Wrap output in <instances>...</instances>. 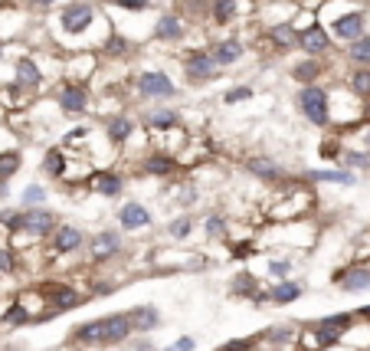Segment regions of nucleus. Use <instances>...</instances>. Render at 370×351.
Returning <instances> with one entry per match:
<instances>
[{
  "label": "nucleus",
  "instance_id": "nucleus-1",
  "mask_svg": "<svg viewBox=\"0 0 370 351\" xmlns=\"http://www.w3.org/2000/svg\"><path fill=\"white\" fill-rule=\"evenodd\" d=\"M128 335H131V322H128V315H109V318H95V322H86V325H79L73 332L75 341H82V345H99V348L122 345Z\"/></svg>",
  "mask_w": 370,
  "mask_h": 351
},
{
  "label": "nucleus",
  "instance_id": "nucleus-2",
  "mask_svg": "<svg viewBox=\"0 0 370 351\" xmlns=\"http://www.w3.org/2000/svg\"><path fill=\"white\" fill-rule=\"evenodd\" d=\"M95 20H99V7L92 0H69L56 13V26H59V33L69 43H79L95 26Z\"/></svg>",
  "mask_w": 370,
  "mask_h": 351
},
{
  "label": "nucleus",
  "instance_id": "nucleus-3",
  "mask_svg": "<svg viewBox=\"0 0 370 351\" xmlns=\"http://www.w3.org/2000/svg\"><path fill=\"white\" fill-rule=\"evenodd\" d=\"M295 105L298 112L305 115V122L315 128H328L331 125V92L318 82H308V86H298L295 92Z\"/></svg>",
  "mask_w": 370,
  "mask_h": 351
},
{
  "label": "nucleus",
  "instance_id": "nucleus-4",
  "mask_svg": "<svg viewBox=\"0 0 370 351\" xmlns=\"http://www.w3.org/2000/svg\"><path fill=\"white\" fill-rule=\"evenodd\" d=\"M131 86H135L138 99H148V102H171V99H177V92H181L164 69H141V73L131 79Z\"/></svg>",
  "mask_w": 370,
  "mask_h": 351
},
{
  "label": "nucleus",
  "instance_id": "nucleus-5",
  "mask_svg": "<svg viewBox=\"0 0 370 351\" xmlns=\"http://www.w3.org/2000/svg\"><path fill=\"white\" fill-rule=\"evenodd\" d=\"M56 105H59V112L66 118H82L92 109V89H89V82L62 79L59 89H56Z\"/></svg>",
  "mask_w": 370,
  "mask_h": 351
},
{
  "label": "nucleus",
  "instance_id": "nucleus-6",
  "mask_svg": "<svg viewBox=\"0 0 370 351\" xmlns=\"http://www.w3.org/2000/svg\"><path fill=\"white\" fill-rule=\"evenodd\" d=\"M181 69H184L187 82H194V86H203V82L220 75V66L210 56V50H187L181 56Z\"/></svg>",
  "mask_w": 370,
  "mask_h": 351
},
{
  "label": "nucleus",
  "instance_id": "nucleus-7",
  "mask_svg": "<svg viewBox=\"0 0 370 351\" xmlns=\"http://www.w3.org/2000/svg\"><path fill=\"white\" fill-rule=\"evenodd\" d=\"M13 89L24 92V96H37L43 89V69H39V63L33 56H20L13 63Z\"/></svg>",
  "mask_w": 370,
  "mask_h": 351
},
{
  "label": "nucleus",
  "instance_id": "nucleus-8",
  "mask_svg": "<svg viewBox=\"0 0 370 351\" xmlns=\"http://www.w3.org/2000/svg\"><path fill=\"white\" fill-rule=\"evenodd\" d=\"M351 322H354V315L344 312V315H328V318H321L318 328H315V348L324 351V348H334L337 341H341V335H344L347 328H351Z\"/></svg>",
  "mask_w": 370,
  "mask_h": 351
},
{
  "label": "nucleus",
  "instance_id": "nucleus-9",
  "mask_svg": "<svg viewBox=\"0 0 370 351\" xmlns=\"http://www.w3.org/2000/svg\"><path fill=\"white\" fill-rule=\"evenodd\" d=\"M56 226V213L46 207H26V213H17V230H24L30 237H50Z\"/></svg>",
  "mask_w": 370,
  "mask_h": 351
},
{
  "label": "nucleus",
  "instance_id": "nucleus-10",
  "mask_svg": "<svg viewBox=\"0 0 370 351\" xmlns=\"http://www.w3.org/2000/svg\"><path fill=\"white\" fill-rule=\"evenodd\" d=\"M298 50L305 53V56H324V53H331V33H328V26H321L318 20L302 26V30H298Z\"/></svg>",
  "mask_w": 370,
  "mask_h": 351
},
{
  "label": "nucleus",
  "instance_id": "nucleus-11",
  "mask_svg": "<svg viewBox=\"0 0 370 351\" xmlns=\"http://www.w3.org/2000/svg\"><path fill=\"white\" fill-rule=\"evenodd\" d=\"M99 50H102V56H105L109 63H124V60H131V56L138 53V43L131 37L118 33V30H105Z\"/></svg>",
  "mask_w": 370,
  "mask_h": 351
},
{
  "label": "nucleus",
  "instance_id": "nucleus-12",
  "mask_svg": "<svg viewBox=\"0 0 370 351\" xmlns=\"http://www.w3.org/2000/svg\"><path fill=\"white\" fill-rule=\"evenodd\" d=\"M328 33H331L334 39H341V43H351V39H358L367 33V17H364V10H347L334 20Z\"/></svg>",
  "mask_w": 370,
  "mask_h": 351
},
{
  "label": "nucleus",
  "instance_id": "nucleus-13",
  "mask_svg": "<svg viewBox=\"0 0 370 351\" xmlns=\"http://www.w3.org/2000/svg\"><path fill=\"white\" fill-rule=\"evenodd\" d=\"M262 37L275 53H292L298 46V30L292 26V20H279V24H269L262 30Z\"/></svg>",
  "mask_w": 370,
  "mask_h": 351
},
{
  "label": "nucleus",
  "instance_id": "nucleus-14",
  "mask_svg": "<svg viewBox=\"0 0 370 351\" xmlns=\"http://www.w3.org/2000/svg\"><path fill=\"white\" fill-rule=\"evenodd\" d=\"M246 7H249V0H210L207 20H210L213 26H230L246 13Z\"/></svg>",
  "mask_w": 370,
  "mask_h": 351
},
{
  "label": "nucleus",
  "instance_id": "nucleus-15",
  "mask_svg": "<svg viewBox=\"0 0 370 351\" xmlns=\"http://www.w3.org/2000/svg\"><path fill=\"white\" fill-rule=\"evenodd\" d=\"M102 132H105V138H109L111 145H124V141L135 138V118L128 112H111V115H105Z\"/></svg>",
  "mask_w": 370,
  "mask_h": 351
},
{
  "label": "nucleus",
  "instance_id": "nucleus-16",
  "mask_svg": "<svg viewBox=\"0 0 370 351\" xmlns=\"http://www.w3.org/2000/svg\"><path fill=\"white\" fill-rule=\"evenodd\" d=\"M184 37H187V24L177 10L160 13L158 20H154V39H160V43H181Z\"/></svg>",
  "mask_w": 370,
  "mask_h": 351
},
{
  "label": "nucleus",
  "instance_id": "nucleus-17",
  "mask_svg": "<svg viewBox=\"0 0 370 351\" xmlns=\"http://www.w3.org/2000/svg\"><path fill=\"white\" fill-rule=\"evenodd\" d=\"M86 243V237H82V230L73 224H59V226H53V233H50V246L56 256H66V253H75L79 246Z\"/></svg>",
  "mask_w": 370,
  "mask_h": 351
},
{
  "label": "nucleus",
  "instance_id": "nucleus-18",
  "mask_svg": "<svg viewBox=\"0 0 370 351\" xmlns=\"http://www.w3.org/2000/svg\"><path fill=\"white\" fill-rule=\"evenodd\" d=\"M210 56L216 60V66L220 69H226V66H236L243 56H246V43L239 37H220L216 43H213V50Z\"/></svg>",
  "mask_w": 370,
  "mask_h": 351
},
{
  "label": "nucleus",
  "instance_id": "nucleus-19",
  "mask_svg": "<svg viewBox=\"0 0 370 351\" xmlns=\"http://www.w3.org/2000/svg\"><path fill=\"white\" fill-rule=\"evenodd\" d=\"M246 171L252 177H259V181H266V184H285L288 181V171L279 161H272V158H249Z\"/></svg>",
  "mask_w": 370,
  "mask_h": 351
},
{
  "label": "nucleus",
  "instance_id": "nucleus-20",
  "mask_svg": "<svg viewBox=\"0 0 370 351\" xmlns=\"http://www.w3.org/2000/svg\"><path fill=\"white\" fill-rule=\"evenodd\" d=\"M145 128L151 135H167L174 128H181V112L177 109H151V112H145Z\"/></svg>",
  "mask_w": 370,
  "mask_h": 351
},
{
  "label": "nucleus",
  "instance_id": "nucleus-21",
  "mask_svg": "<svg viewBox=\"0 0 370 351\" xmlns=\"http://www.w3.org/2000/svg\"><path fill=\"white\" fill-rule=\"evenodd\" d=\"M122 250V233L118 230H102L99 237L92 240V246H89V256H92V263H105L109 256Z\"/></svg>",
  "mask_w": 370,
  "mask_h": 351
},
{
  "label": "nucleus",
  "instance_id": "nucleus-22",
  "mask_svg": "<svg viewBox=\"0 0 370 351\" xmlns=\"http://www.w3.org/2000/svg\"><path fill=\"white\" fill-rule=\"evenodd\" d=\"M118 224H122V230H145V226H151V210L145 204L128 201L118 210Z\"/></svg>",
  "mask_w": 370,
  "mask_h": 351
},
{
  "label": "nucleus",
  "instance_id": "nucleus-23",
  "mask_svg": "<svg viewBox=\"0 0 370 351\" xmlns=\"http://www.w3.org/2000/svg\"><path fill=\"white\" fill-rule=\"evenodd\" d=\"M141 171L151 177H171L177 171V158L167 154V151H151L148 158L141 161Z\"/></svg>",
  "mask_w": 370,
  "mask_h": 351
},
{
  "label": "nucleus",
  "instance_id": "nucleus-24",
  "mask_svg": "<svg viewBox=\"0 0 370 351\" xmlns=\"http://www.w3.org/2000/svg\"><path fill=\"white\" fill-rule=\"evenodd\" d=\"M43 299L50 302V309H56V312H66V309H75V305L86 299V296H79V292H75V289H69V286H50Z\"/></svg>",
  "mask_w": 370,
  "mask_h": 351
},
{
  "label": "nucleus",
  "instance_id": "nucleus-25",
  "mask_svg": "<svg viewBox=\"0 0 370 351\" xmlns=\"http://www.w3.org/2000/svg\"><path fill=\"white\" fill-rule=\"evenodd\" d=\"M92 190L99 197H118L124 190V177L118 171H99V174L92 177Z\"/></svg>",
  "mask_w": 370,
  "mask_h": 351
},
{
  "label": "nucleus",
  "instance_id": "nucleus-26",
  "mask_svg": "<svg viewBox=\"0 0 370 351\" xmlns=\"http://www.w3.org/2000/svg\"><path fill=\"white\" fill-rule=\"evenodd\" d=\"M128 322H131L135 332H154V328L160 325V315L154 305H135V309L128 312Z\"/></svg>",
  "mask_w": 370,
  "mask_h": 351
},
{
  "label": "nucleus",
  "instance_id": "nucleus-27",
  "mask_svg": "<svg viewBox=\"0 0 370 351\" xmlns=\"http://www.w3.org/2000/svg\"><path fill=\"white\" fill-rule=\"evenodd\" d=\"M321 73H324V66H321L318 56H308V60H298L292 66V79H295L298 86H308V82H318Z\"/></svg>",
  "mask_w": 370,
  "mask_h": 351
},
{
  "label": "nucleus",
  "instance_id": "nucleus-28",
  "mask_svg": "<svg viewBox=\"0 0 370 351\" xmlns=\"http://www.w3.org/2000/svg\"><path fill=\"white\" fill-rule=\"evenodd\" d=\"M337 282L347 289V292H360V289H370V269L358 266V269H344V273H337Z\"/></svg>",
  "mask_w": 370,
  "mask_h": 351
},
{
  "label": "nucleus",
  "instance_id": "nucleus-29",
  "mask_svg": "<svg viewBox=\"0 0 370 351\" xmlns=\"http://www.w3.org/2000/svg\"><path fill=\"white\" fill-rule=\"evenodd\" d=\"M43 171L50 177H66V171H69V161H66V151L62 148H50L46 154H43Z\"/></svg>",
  "mask_w": 370,
  "mask_h": 351
},
{
  "label": "nucleus",
  "instance_id": "nucleus-30",
  "mask_svg": "<svg viewBox=\"0 0 370 351\" xmlns=\"http://www.w3.org/2000/svg\"><path fill=\"white\" fill-rule=\"evenodd\" d=\"M347 60L354 66H370V33L347 43Z\"/></svg>",
  "mask_w": 370,
  "mask_h": 351
},
{
  "label": "nucleus",
  "instance_id": "nucleus-31",
  "mask_svg": "<svg viewBox=\"0 0 370 351\" xmlns=\"http://www.w3.org/2000/svg\"><path fill=\"white\" fill-rule=\"evenodd\" d=\"M20 164H24V154L17 148L0 151V181H10V177L20 171Z\"/></svg>",
  "mask_w": 370,
  "mask_h": 351
},
{
  "label": "nucleus",
  "instance_id": "nucleus-32",
  "mask_svg": "<svg viewBox=\"0 0 370 351\" xmlns=\"http://www.w3.org/2000/svg\"><path fill=\"white\" fill-rule=\"evenodd\" d=\"M347 86H351L354 96L370 99V66H358V69L351 73V79H347Z\"/></svg>",
  "mask_w": 370,
  "mask_h": 351
},
{
  "label": "nucleus",
  "instance_id": "nucleus-33",
  "mask_svg": "<svg viewBox=\"0 0 370 351\" xmlns=\"http://www.w3.org/2000/svg\"><path fill=\"white\" fill-rule=\"evenodd\" d=\"M311 181H321V184H344V188H351V184H354V181H358V177L351 174V171H311Z\"/></svg>",
  "mask_w": 370,
  "mask_h": 351
},
{
  "label": "nucleus",
  "instance_id": "nucleus-34",
  "mask_svg": "<svg viewBox=\"0 0 370 351\" xmlns=\"http://www.w3.org/2000/svg\"><path fill=\"white\" fill-rule=\"evenodd\" d=\"M105 7H118L124 13H148L154 10V0H105Z\"/></svg>",
  "mask_w": 370,
  "mask_h": 351
},
{
  "label": "nucleus",
  "instance_id": "nucleus-35",
  "mask_svg": "<svg viewBox=\"0 0 370 351\" xmlns=\"http://www.w3.org/2000/svg\"><path fill=\"white\" fill-rule=\"evenodd\" d=\"M302 296V286L298 282H282V286L272 289V302H279V305H288V302H295Z\"/></svg>",
  "mask_w": 370,
  "mask_h": 351
},
{
  "label": "nucleus",
  "instance_id": "nucleus-36",
  "mask_svg": "<svg viewBox=\"0 0 370 351\" xmlns=\"http://www.w3.org/2000/svg\"><path fill=\"white\" fill-rule=\"evenodd\" d=\"M337 161L344 164V168H370V154H367V151H347V148H341Z\"/></svg>",
  "mask_w": 370,
  "mask_h": 351
},
{
  "label": "nucleus",
  "instance_id": "nucleus-37",
  "mask_svg": "<svg viewBox=\"0 0 370 351\" xmlns=\"http://www.w3.org/2000/svg\"><path fill=\"white\" fill-rule=\"evenodd\" d=\"M3 322H7V325H26V322H30V309L17 302V305H10V309L3 312Z\"/></svg>",
  "mask_w": 370,
  "mask_h": 351
},
{
  "label": "nucleus",
  "instance_id": "nucleus-38",
  "mask_svg": "<svg viewBox=\"0 0 370 351\" xmlns=\"http://www.w3.org/2000/svg\"><path fill=\"white\" fill-rule=\"evenodd\" d=\"M190 230H194V220H190V217H177V220H171V226H167V233H171L174 240H187Z\"/></svg>",
  "mask_w": 370,
  "mask_h": 351
},
{
  "label": "nucleus",
  "instance_id": "nucleus-39",
  "mask_svg": "<svg viewBox=\"0 0 370 351\" xmlns=\"http://www.w3.org/2000/svg\"><path fill=\"white\" fill-rule=\"evenodd\" d=\"M24 204L26 207H43V204H46V190L39 188V184H26L24 188Z\"/></svg>",
  "mask_w": 370,
  "mask_h": 351
},
{
  "label": "nucleus",
  "instance_id": "nucleus-40",
  "mask_svg": "<svg viewBox=\"0 0 370 351\" xmlns=\"http://www.w3.org/2000/svg\"><path fill=\"white\" fill-rule=\"evenodd\" d=\"M246 99H252V86H233L223 92V102H226V105H236V102H246Z\"/></svg>",
  "mask_w": 370,
  "mask_h": 351
},
{
  "label": "nucleus",
  "instance_id": "nucleus-41",
  "mask_svg": "<svg viewBox=\"0 0 370 351\" xmlns=\"http://www.w3.org/2000/svg\"><path fill=\"white\" fill-rule=\"evenodd\" d=\"M233 292H239V296H259V292H256V279L249 276V273H239V276L233 279Z\"/></svg>",
  "mask_w": 370,
  "mask_h": 351
},
{
  "label": "nucleus",
  "instance_id": "nucleus-42",
  "mask_svg": "<svg viewBox=\"0 0 370 351\" xmlns=\"http://www.w3.org/2000/svg\"><path fill=\"white\" fill-rule=\"evenodd\" d=\"M203 226H207V233H210V237H216V240L226 237V220H223V217H216V213H210Z\"/></svg>",
  "mask_w": 370,
  "mask_h": 351
},
{
  "label": "nucleus",
  "instance_id": "nucleus-43",
  "mask_svg": "<svg viewBox=\"0 0 370 351\" xmlns=\"http://www.w3.org/2000/svg\"><path fill=\"white\" fill-rule=\"evenodd\" d=\"M318 154L324 158V161H337V154H341V141H337V138H328L318 148Z\"/></svg>",
  "mask_w": 370,
  "mask_h": 351
},
{
  "label": "nucleus",
  "instance_id": "nucleus-44",
  "mask_svg": "<svg viewBox=\"0 0 370 351\" xmlns=\"http://www.w3.org/2000/svg\"><path fill=\"white\" fill-rule=\"evenodd\" d=\"M0 273H17V253L0 250Z\"/></svg>",
  "mask_w": 370,
  "mask_h": 351
},
{
  "label": "nucleus",
  "instance_id": "nucleus-45",
  "mask_svg": "<svg viewBox=\"0 0 370 351\" xmlns=\"http://www.w3.org/2000/svg\"><path fill=\"white\" fill-rule=\"evenodd\" d=\"M269 273H272V276H279V279H285L288 273H292V263H288V260H272Z\"/></svg>",
  "mask_w": 370,
  "mask_h": 351
},
{
  "label": "nucleus",
  "instance_id": "nucleus-46",
  "mask_svg": "<svg viewBox=\"0 0 370 351\" xmlns=\"http://www.w3.org/2000/svg\"><path fill=\"white\" fill-rule=\"evenodd\" d=\"M266 339L279 341V345H282V341H295V328H275V332H269Z\"/></svg>",
  "mask_w": 370,
  "mask_h": 351
},
{
  "label": "nucleus",
  "instance_id": "nucleus-47",
  "mask_svg": "<svg viewBox=\"0 0 370 351\" xmlns=\"http://www.w3.org/2000/svg\"><path fill=\"white\" fill-rule=\"evenodd\" d=\"M86 138H89V128L82 125V128H73L69 135H66V145H86Z\"/></svg>",
  "mask_w": 370,
  "mask_h": 351
},
{
  "label": "nucleus",
  "instance_id": "nucleus-48",
  "mask_svg": "<svg viewBox=\"0 0 370 351\" xmlns=\"http://www.w3.org/2000/svg\"><path fill=\"white\" fill-rule=\"evenodd\" d=\"M30 10H50V7H56V0H24Z\"/></svg>",
  "mask_w": 370,
  "mask_h": 351
},
{
  "label": "nucleus",
  "instance_id": "nucleus-49",
  "mask_svg": "<svg viewBox=\"0 0 370 351\" xmlns=\"http://www.w3.org/2000/svg\"><path fill=\"white\" fill-rule=\"evenodd\" d=\"M164 351H194V339H177L171 348H164Z\"/></svg>",
  "mask_w": 370,
  "mask_h": 351
},
{
  "label": "nucleus",
  "instance_id": "nucleus-50",
  "mask_svg": "<svg viewBox=\"0 0 370 351\" xmlns=\"http://www.w3.org/2000/svg\"><path fill=\"white\" fill-rule=\"evenodd\" d=\"M252 348V341L243 339V341H230V345H223V351H249Z\"/></svg>",
  "mask_w": 370,
  "mask_h": 351
},
{
  "label": "nucleus",
  "instance_id": "nucleus-51",
  "mask_svg": "<svg viewBox=\"0 0 370 351\" xmlns=\"http://www.w3.org/2000/svg\"><path fill=\"white\" fill-rule=\"evenodd\" d=\"M233 253H236V256H249V253H252V246H233Z\"/></svg>",
  "mask_w": 370,
  "mask_h": 351
},
{
  "label": "nucleus",
  "instance_id": "nucleus-52",
  "mask_svg": "<svg viewBox=\"0 0 370 351\" xmlns=\"http://www.w3.org/2000/svg\"><path fill=\"white\" fill-rule=\"evenodd\" d=\"M364 151L370 154V132H364Z\"/></svg>",
  "mask_w": 370,
  "mask_h": 351
},
{
  "label": "nucleus",
  "instance_id": "nucleus-53",
  "mask_svg": "<svg viewBox=\"0 0 370 351\" xmlns=\"http://www.w3.org/2000/svg\"><path fill=\"white\" fill-rule=\"evenodd\" d=\"M3 53H7V43H3V37H0V63H3Z\"/></svg>",
  "mask_w": 370,
  "mask_h": 351
},
{
  "label": "nucleus",
  "instance_id": "nucleus-54",
  "mask_svg": "<svg viewBox=\"0 0 370 351\" xmlns=\"http://www.w3.org/2000/svg\"><path fill=\"white\" fill-rule=\"evenodd\" d=\"M364 122H370V99H367V105H364Z\"/></svg>",
  "mask_w": 370,
  "mask_h": 351
},
{
  "label": "nucleus",
  "instance_id": "nucleus-55",
  "mask_svg": "<svg viewBox=\"0 0 370 351\" xmlns=\"http://www.w3.org/2000/svg\"><path fill=\"white\" fill-rule=\"evenodd\" d=\"M360 315H364V318H370V305H364V309H360Z\"/></svg>",
  "mask_w": 370,
  "mask_h": 351
},
{
  "label": "nucleus",
  "instance_id": "nucleus-56",
  "mask_svg": "<svg viewBox=\"0 0 370 351\" xmlns=\"http://www.w3.org/2000/svg\"><path fill=\"white\" fill-rule=\"evenodd\" d=\"M10 7V0H0V10H7Z\"/></svg>",
  "mask_w": 370,
  "mask_h": 351
},
{
  "label": "nucleus",
  "instance_id": "nucleus-57",
  "mask_svg": "<svg viewBox=\"0 0 370 351\" xmlns=\"http://www.w3.org/2000/svg\"><path fill=\"white\" fill-rule=\"evenodd\" d=\"M367 351H370V348H367Z\"/></svg>",
  "mask_w": 370,
  "mask_h": 351
}]
</instances>
